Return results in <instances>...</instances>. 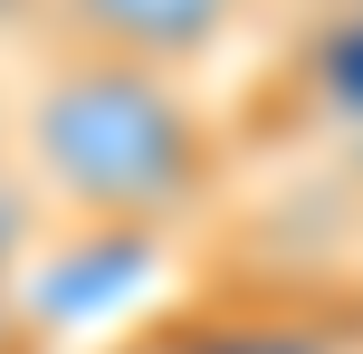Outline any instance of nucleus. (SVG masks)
<instances>
[{"mask_svg":"<svg viewBox=\"0 0 363 354\" xmlns=\"http://www.w3.org/2000/svg\"><path fill=\"white\" fill-rule=\"evenodd\" d=\"M10 153L38 182L48 221H67L77 240H163L211 211L230 163L220 125L191 106L182 77L86 48H48L10 115Z\"/></svg>","mask_w":363,"mask_h":354,"instance_id":"f257e3e1","label":"nucleus"},{"mask_svg":"<svg viewBox=\"0 0 363 354\" xmlns=\"http://www.w3.org/2000/svg\"><path fill=\"white\" fill-rule=\"evenodd\" d=\"M239 10L249 0H48V29L57 48H86V57H125V67L153 77H191L201 57L230 48Z\"/></svg>","mask_w":363,"mask_h":354,"instance_id":"f03ea898","label":"nucleus"},{"mask_svg":"<svg viewBox=\"0 0 363 354\" xmlns=\"http://www.w3.org/2000/svg\"><path fill=\"white\" fill-rule=\"evenodd\" d=\"M106 354H363L345 345L335 326H315V316H287V306H201V316H163V326H144V336H125V345H106Z\"/></svg>","mask_w":363,"mask_h":354,"instance_id":"7ed1b4c3","label":"nucleus"},{"mask_svg":"<svg viewBox=\"0 0 363 354\" xmlns=\"http://www.w3.org/2000/svg\"><path fill=\"white\" fill-rule=\"evenodd\" d=\"M38 221H48V201H38V182L19 172V153H0V287L29 268V240H38Z\"/></svg>","mask_w":363,"mask_h":354,"instance_id":"20e7f679","label":"nucleus"},{"mask_svg":"<svg viewBox=\"0 0 363 354\" xmlns=\"http://www.w3.org/2000/svg\"><path fill=\"white\" fill-rule=\"evenodd\" d=\"M306 316L315 326H335L345 345H363V221H354V240H345V259L325 268V287L306 297Z\"/></svg>","mask_w":363,"mask_h":354,"instance_id":"39448f33","label":"nucleus"},{"mask_svg":"<svg viewBox=\"0 0 363 354\" xmlns=\"http://www.w3.org/2000/svg\"><path fill=\"white\" fill-rule=\"evenodd\" d=\"M315 172H325V182H335V192H345V201L363 211V125H354V134H335V144H325V163H315Z\"/></svg>","mask_w":363,"mask_h":354,"instance_id":"423d86ee","label":"nucleus"},{"mask_svg":"<svg viewBox=\"0 0 363 354\" xmlns=\"http://www.w3.org/2000/svg\"><path fill=\"white\" fill-rule=\"evenodd\" d=\"M10 115H19V106H0V153H10Z\"/></svg>","mask_w":363,"mask_h":354,"instance_id":"0eeeda50","label":"nucleus"},{"mask_svg":"<svg viewBox=\"0 0 363 354\" xmlns=\"http://www.w3.org/2000/svg\"><path fill=\"white\" fill-rule=\"evenodd\" d=\"M335 10H363V0H335Z\"/></svg>","mask_w":363,"mask_h":354,"instance_id":"6e6552de","label":"nucleus"}]
</instances>
